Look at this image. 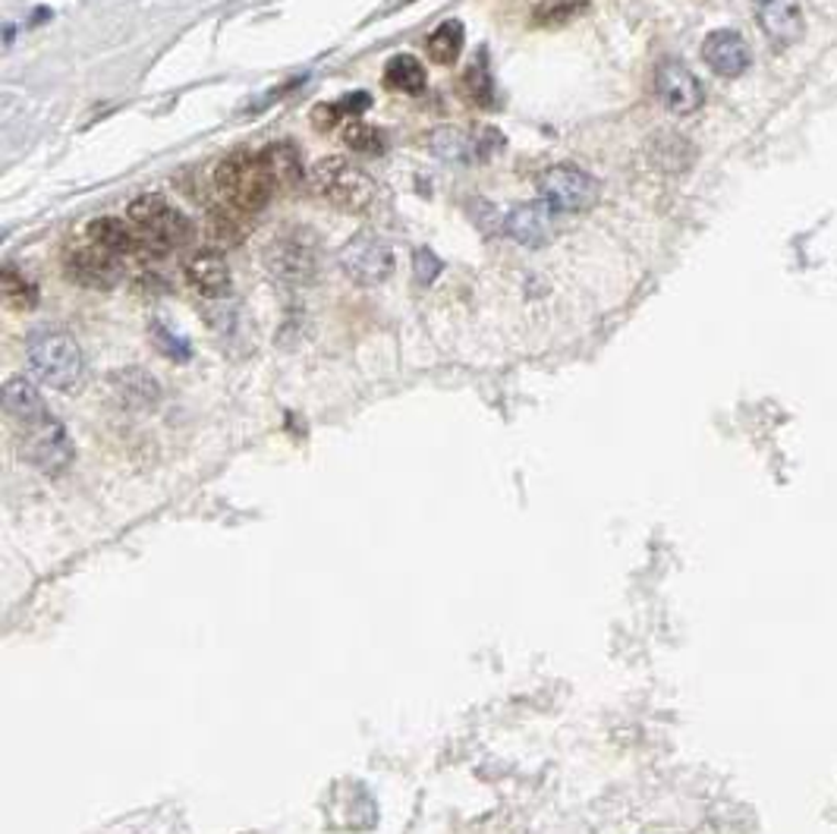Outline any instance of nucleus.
<instances>
[{
	"instance_id": "1",
	"label": "nucleus",
	"mask_w": 837,
	"mask_h": 834,
	"mask_svg": "<svg viewBox=\"0 0 837 834\" xmlns=\"http://www.w3.org/2000/svg\"><path fill=\"white\" fill-rule=\"evenodd\" d=\"M25 356H29V369L35 372L42 384L61 391V394L83 391L86 356L69 331L57 328V325L32 328L25 337Z\"/></svg>"
},
{
	"instance_id": "2",
	"label": "nucleus",
	"mask_w": 837,
	"mask_h": 834,
	"mask_svg": "<svg viewBox=\"0 0 837 834\" xmlns=\"http://www.w3.org/2000/svg\"><path fill=\"white\" fill-rule=\"evenodd\" d=\"M215 186H218L224 202L242 215L262 212L274 193L262 152H249V149H233L220 161L218 171H215Z\"/></svg>"
},
{
	"instance_id": "3",
	"label": "nucleus",
	"mask_w": 837,
	"mask_h": 834,
	"mask_svg": "<svg viewBox=\"0 0 837 834\" xmlns=\"http://www.w3.org/2000/svg\"><path fill=\"white\" fill-rule=\"evenodd\" d=\"M308 186L318 198H325L328 205H334L337 212L347 215H366L374 205L372 176L366 174L362 167L350 164L347 158H322L312 164L308 171Z\"/></svg>"
},
{
	"instance_id": "4",
	"label": "nucleus",
	"mask_w": 837,
	"mask_h": 834,
	"mask_svg": "<svg viewBox=\"0 0 837 834\" xmlns=\"http://www.w3.org/2000/svg\"><path fill=\"white\" fill-rule=\"evenodd\" d=\"M127 218L132 220V227L139 234L142 256H164V252L180 249V246L193 240V224L157 193L132 198Z\"/></svg>"
},
{
	"instance_id": "5",
	"label": "nucleus",
	"mask_w": 837,
	"mask_h": 834,
	"mask_svg": "<svg viewBox=\"0 0 837 834\" xmlns=\"http://www.w3.org/2000/svg\"><path fill=\"white\" fill-rule=\"evenodd\" d=\"M535 186H539L542 202L548 205L551 212H557V215L589 212L595 202H598V196H601L598 180L589 171H583L576 164H567V161L545 167L539 174V180H535Z\"/></svg>"
},
{
	"instance_id": "6",
	"label": "nucleus",
	"mask_w": 837,
	"mask_h": 834,
	"mask_svg": "<svg viewBox=\"0 0 837 834\" xmlns=\"http://www.w3.org/2000/svg\"><path fill=\"white\" fill-rule=\"evenodd\" d=\"M20 451L44 476H61L73 463V441L66 435V425L57 416L44 413L20 425Z\"/></svg>"
},
{
	"instance_id": "7",
	"label": "nucleus",
	"mask_w": 837,
	"mask_h": 834,
	"mask_svg": "<svg viewBox=\"0 0 837 834\" xmlns=\"http://www.w3.org/2000/svg\"><path fill=\"white\" fill-rule=\"evenodd\" d=\"M264 264L274 281L286 286H306L318 274V252H315V242L308 240L303 230L300 234L290 230V234H281L268 242Z\"/></svg>"
},
{
	"instance_id": "8",
	"label": "nucleus",
	"mask_w": 837,
	"mask_h": 834,
	"mask_svg": "<svg viewBox=\"0 0 837 834\" xmlns=\"http://www.w3.org/2000/svg\"><path fill=\"white\" fill-rule=\"evenodd\" d=\"M340 268L359 286H381L394 274V252L372 230H359L340 249Z\"/></svg>"
},
{
	"instance_id": "9",
	"label": "nucleus",
	"mask_w": 837,
	"mask_h": 834,
	"mask_svg": "<svg viewBox=\"0 0 837 834\" xmlns=\"http://www.w3.org/2000/svg\"><path fill=\"white\" fill-rule=\"evenodd\" d=\"M501 145H504V136L494 130L466 132L457 127H441L428 136L432 154L447 164H476V161H485L494 152H501Z\"/></svg>"
},
{
	"instance_id": "10",
	"label": "nucleus",
	"mask_w": 837,
	"mask_h": 834,
	"mask_svg": "<svg viewBox=\"0 0 837 834\" xmlns=\"http://www.w3.org/2000/svg\"><path fill=\"white\" fill-rule=\"evenodd\" d=\"M655 95L664 108L677 117H686V113H696L703 108L705 91L703 83L696 79V73L689 69L681 61H664L655 69Z\"/></svg>"
},
{
	"instance_id": "11",
	"label": "nucleus",
	"mask_w": 837,
	"mask_h": 834,
	"mask_svg": "<svg viewBox=\"0 0 837 834\" xmlns=\"http://www.w3.org/2000/svg\"><path fill=\"white\" fill-rule=\"evenodd\" d=\"M64 271L69 281L88 286V290H110L120 281L117 256L105 252L101 246H69L64 249Z\"/></svg>"
},
{
	"instance_id": "12",
	"label": "nucleus",
	"mask_w": 837,
	"mask_h": 834,
	"mask_svg": "<svg viewBox=\"0 0 837 834\" xmlns=\"http://www.w3.org/2000/svg\"><path fill=\"white\" fill-rule=\"evenodd\" d=\"M756 20L762 25L765 39L771 47L784 51L803 39L806 32V20H803V7L800 0H749Z\"/></svg>"
},
{
	"instance_id": "13",
	"label": "nucleus",
	"mask_w": 837,
	"mask_h": 834,
	"mask_svg": "<svg viewBox=\"0 0 837 834\" xmlns=\"http://www.w3.org/2000/svg\"><path fill=\"white\" fill-rule=\"evenodd\" d=\"M703 61L718 76H725V79H737V76H743L752 64V51H749L747 39L740 35V32H733V29H715V32H708L703 42Z\"/></svg>"
},
{
	"instance_id": "14",
	"label": "nucleus",
	"mask_w": 837,
	"mask_h": 834,
	"mask_svg": "<svg viewBox=\"0 0 837 834\" xmlns=\"http://www.w3.org/2000/svg\"><path fill=\"white\" fill-rule=\"evenodd\" d=\"M554 215L545 202H532V205H517L504 215V234L510 240L529 249H542L554 240Z\"/></svg>"
},
{
	"instance_id": "15",
	"label": "nucleus",
	"mask_w": 837,
	"mask_h": 834,
	"mask_svg": "<svg viewBox=\"0 0 837 834\" xmlns=\"http://www.w3.org/2000/svg\"><path fill=\"white\" fill-rule=\"evenodd\" d=\"M186 284L196 290L202 300H220L230 296V268L218 249H202L186 259Z\"/></svg>"
},
{
	"instance_id": "16",
	"label": "nucleus",
	"mask_w": 837,
	"mask_h": 834,
	"mask_svg": "<svg viewBox=\"0 0 837 834\" xmlns=\"http://www.w3.org/2000/svg\"><path fill=\"white\" fill-rule=\"evenodd\" d=\"M264 167L271 174L274 189L281 193H293L303 180H306V167H303V154L293 142H271L262 149Z\"/></svg>"
},
{
	"instance_id": "17",
	"label": "nucleus",
	"mask_w": 837,
	"mask_h": 834,
	"mask_svg": "<svg viewBox=\"0 0 837 834\" xmlns=\"http://www.w3.org/2000/svg\"><path fill=\"white\" fill-rule=\"evenodd\" d=\"M86 234L88 242L101 246L105 252L117 256V259H120V256H135V252H142L135 227L123 224L120 218H95L86 227Z\"/></svg>"
},
{
	"instance_id": "18",
	"label": "nucleus",
	"mask_w": 837,
	"mask_h": 834,
	"mask_svg": "<svg viewBox=\"0 0 837 834\" xmlns=\"http://www.w3.org/2000/svg\"><path fill=\"white\" fill-rule=\"evenodd\" d=\"M3 407H7V416L13 419L17 425H25V422H32V419L47 413L39 388H35L29 378H22V375L10 378V381L3 384Z\"/></svg>"
},
{
	"instance_id": "19",
	"label": "nucleus",
	"mask_w": 837,
	"mask_h": 834,
	"mask_svg": "<svg viewBox=\"0 0 837 834\" xmlns=\"http://www.w3.org/2000/svg\"><path fill=\"white\" fill-rule=\"evenodd\" d=\"M242 212L237 208H218V212H211L208 220H205V234H208V242L215 246V249H233V246H240L246 240V234H249V227L242 224L240 218Z\"/></svg>"
},
{
	"instance_id": "20",
	"label": "nucleus",
	"mask_w": 837,
	"mask_h": 834,
	"mask_svg": "<svg viewBox=\"0 0 837 834\" xmlns=\"http://www.w3.org/2000/svg\"><path fill=\"white\" fill-rule=\"evenodd\" d=\"M463 39H466L463 22L447 20V22H441L438 29L428 35L425 51H428V57H432L438 66H454L457 61H460V54H463Z\"/></svg>"
},
{
	"instance_id": "21",
	"label": "nucleus",
	"mask_w": 837,
	"mask_h": 834,
	"mask_svg": "<svg viewBox=\"0 0 837 834\" xmlns=\"http://www.w3.org/2000/svg\"><path fill=\"white\" fill-rule=\"evenodd\" d=\"M428 83L425 76V66L418 64L413 54H396L384 66V86L391 91H406V95H416Z\"/></svg>"
},
{
	"instance_id": "22",
	"label": "nucleus",
	"mask_w": 837,
	"mask_h": 834,
	"mask_svg": "<svg viewBox=\"0 0 837 834\" xmlns=\"http://www.w3.org/2000/svg\"><path fill=\"white\" fill-rule=\"evenodd\" d=\"M113 388L120 391V397L130 403V407H154L161 400V388L154 381L152 375L142 372V369H123V372L113 375Z\"/></svg>"
},
{
	"instance_id": "23",
	"label": "nucleus",
	"mask_w": 837,
	"mask_h": 834,
	"mask_svg": "<svg viewBox=\"0 0 837 834\" xmlns=\"http://www.w3.org/2000/svg\"><path fill=\"white\" fill-rule=\"evenodd\" d=\"M372 108V98L366 91H352V95H344L340 101H330V105H315L312 108V123L315 130H334L337 123H344L347 117H356L362 110Z\"/></svg>"
},
{
	"instance_id": "24",
	"label": "nucleus",
	"mask_w": 837,
	"mask_h": 834,
	"mask_svg": "<svg viewBox=\"0 0 837 834\" xmlns=\"http://www.w3.org/2000/svg\"><path fill=\"white\" fill-rule=\"evenodd\" d=\"M0 293H3V300H7V306L10 308H20V312H29V308L39 306V300H42V293H39V286L32 284L22 271L17 268H3V274H0Z\"/></svg>"
},
{
	"instance_id": "25",
	"label": "nucleus",
	"mask_w": 837,
	"mask_h": 834,
	"mask_svg": "<svg viewBox=\"0 0 837 834\" xmlns=\"http://www.w3.org/2000/svg\"><path fill=\"white\" fill-rule=\"evenodd\" d=\"M463 95L482 110H494L498 101H494V83H491V73L485 69V57L479 64H469L463 69Z\"/></svg>"
},
{
	"instance_id": "26",
	"label": "nucleus",
	"mask_w": 837,
	"mask_h": 834,
	"mask_svg": "<svg viewBox=\"0 0 837 834\" xmlns=\"http://www.w3.org/2000/svg\"><path fill=\"white\" fill-rule=\"evenodd\" d=\"M344 145L350 149V152L359 154H384L388 149V136L372 127V123H362V120H352L347 123V130H344Z\"/></svg>"
},
{
	"instance_id": "27",
	"label": "nucleus",
	"mask_w": 837,
	"mask_h": 834,
	"mask_svg": "<svg viewBox=\"0 0 837 834\" xmlns=\"http://www.w3.org/2000/svg\"><path fill=\"white\" fill-rule=\"evenodd\" d=\"M152 344L157 350L164 353L167 359H176V362H186L193 350H189V340L186 337H180L174 331L167 328L164 322H154L152 325Z\"/></svg>"
},
{
	"instance_id": "28",
	"label": "nucleus",
	"mask_w": 837,
	"mask_h": 834,
	"mask_svg": "<svg viewBox=\"0 0 837 834\" xmlns=\"http://www.w3.org/2000/svg\"><path fill=\"white\" fill-rule=\"evenodd\" d=\"M586 10L583 0H554V3H545L532 13V20L539 25H561V22H570L573 17H579Z\"/></svg>"
},
{
	"instance_id": "29",
	"label": "nucleus",
	"mask_w": 837,
	"mask_h": 834,
	"mask_svg": "<svg viewBox=\"0 0 837 834\" xmlns=\"http://www.w3.org/2000/svg\"><path fill=\"white\" fill-rule=\"evenodd\" d=\"M441 271H444V262H441L438 256L432 249L418 246L416 252H413V274H416L418 284H432Z\"/></svg>"
}]
</instances>
